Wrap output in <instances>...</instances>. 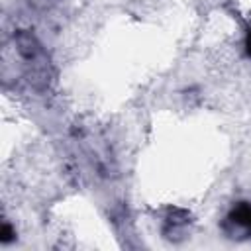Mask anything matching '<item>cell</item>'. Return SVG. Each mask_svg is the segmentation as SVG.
I'll return each instance as SVG.
<instances>
[{
	"instance_id": "7a4b0ae2",
	"label": "cell",
	"mask_w": 251,
	"mask_h": 251,
	"mask_svg": "<svg viewBox=\"0 0 251 251\" xmlns=\"http://www.w3.org/2000/svg\"><path fill=\"white\" fill-rule=\"evenodd\" d=\"M247 51H249V55H251V31H249V35H247Z\"/></svg>"
},
{
	"instance_id": "6da1fadb",
	"label": "cell",
	"mask_w": 251,
	"mask_h": 251,
	"mask_svg": "<svg viewBox=\"0 0 251 251\" xmlns=\"http://www.w3.org/2000/svg\"><path fill=\"white\" fill-rule=\"evenodd\" d=\"M227 222L241 229L245 235H251V206L249 204H239L237 208L231 210Z\"/></svg>"
}]
</instances>
